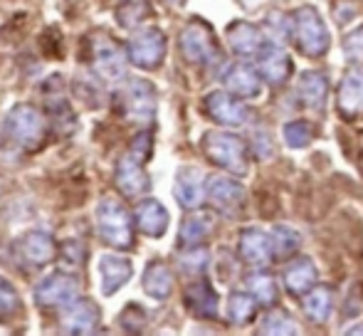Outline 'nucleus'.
Masks as SVG:
<instances>
[{
	"mask_svg": "<svg viewBox=\"0 0 363 336\" xmlns=\"http://www.w3.org/2000/svg\"><path fill=\"white\" fill-rule=\"evenodd\" d=\"M131 272V262L126 257H116V254H104L99 259V274H101V292L106 297H111L114 292H119L126 282H129Z\"/></svg>",
	"mask_w": 363,
	"mask_h": 336,
	"instance_id": "14",
	"label": "nucleus"
},
{
	"mask_svg": "<svg viewBox=\"0 0 363 336\" xmlns=\"http://www.w3.org/2000/svg\"><path fill=\"white\" fill-rule=\"evenodd\" d=\"M272 245H274V252L282 254V257H287L296 250V245H299V235H296L291 228L287 225H279L274 228V235H272Z\"/></svg>",
	"mask_w": 363,
	"mask_h": 336,
	"instance_id": "33",
	"label": "nucleus"
},
{
	"mask_svg": "<svg viewBox=\"0 0 363 336\" xmlns=\"http://www.w3.org/2000/svg\"><path fill=\"white\" fill-rule=\"evenodd\" d=\"M20 312V297L8 279L0 277V322H10Z\"/></svg>",
	"mask_w": 363,
	"mask_h": 336,
	"instance_id": "32",
	"label": "nucleus"
},
{
	"mask_svg": "<svg viewBox=\"0 0 363 336\" xmlns=\"http://www.w3.org/2000/svg\"><path fill=\"white\" fill-rule=\"evenodd\" d=\"M35 304L43 309H65L79 299V282L67 272H52L35 287Z\"/></svg>",
	"mask_w": 363,
	"mask_h": 336,
	"instance_id": "7",
	"label": "nucleus"
},
{
	"mask_svg": "<svg viewBox=\"0 0 363 336\" xmlns=\"http://www.w3.org/2000/svg\"><path fill=\"white\" fill-rule=\"evenodd\" d=\"M264 327L262 332L264 334H294L296 327H294V319L289 317L287 312H269L267 317H264Z\"/></svg>",
	"mask_w": 363,
	"mask_h": 336,
	"instance_id": "34",
	"label": "nucleus"
},
{
	"mask_svg": "<svg viewBox=\"0 0 363 336\" xmlns=\"http://www.w3.org/2000/svg\"><path fill=\"white\" fill-rule=\"evenodd\" d=\"M181 52L191 65H208L218 57V43L206 23H191L181 33Z\"/></svg>",
	"mask_w": 363,
	"mask_h": 336,
	"instance_id": "9",
	"label": "nucleus"
},
{
	"mask_svg": "<svg viewBox=\"0 0 363 336\" xmlns=\"http://www.w3.org/2000/svg\"><path fill=\"white\" fill-rule=\"evenodd\" d=\"M228 43L233 47V52L238 55H252L262 50V33L255 30L252 25L247 23H233L228 30Z\"/></svg>",
	"mask_w": 363,
	"mask_h": 336,
	"instance_id": "24",
	"label": "nucleus"
},
{
	"mask_svg": "<svg viewBox=\"0 0 363 336\" xmlns=\"http://www.w3.org/2000/svg\"><path fill=\"white\" fill-rule=\"evenodd\" d=\"M326 91H329V82L321 72H304L299 77V99L311 109L324 106Z\"/></svg>",
	"mask_w": 363,
	"mask_h": 336,
	"instance_id": "27",
	"label": "nucleus"
},
{
	"mask_svg": "<svg viewBox=\"0 0 363 336\" xmlns=\"http://www.w3.org/2000/svg\"><path fill=\"white\" fill-rule=\"evenodd\" d=\"M208 198H211V203L220 211H238L240 203H242L245 198V191L242 186H240L238 181H233V178L228 176H213L208 178Z\"/></svg>",
	"mask_w": 363,
	"mask_h": 336,
	"instance_id": "16",
	"label": "nucleus"
},
{
	"mask_svg": "<svg viewBox=\"0 0 363 336\" xmlns=\"http://www.w3.org/2000/svg\"><path fill=\"white\" fill-rule=\"evenodd\" d=\"M141 164H144V161L134 154H126L119 159L116 171H114V183H116V188H119L121 196L139 198L148 191V183L151 181H148V173L144 171Z\"/></svg>",
	"mask_w": 363,
	"mask_h": 336,
	"instance_id": "10",
	"label": "nucleus"
},
{
	"mask_svg": "<svg viewBox=\"0 0 363 336\" xmlns=\"http://www.w3.org/2000/svg\"><path fill=\"white\" fill-rule=\"evenodd\" d=\"M89 55H91V69L99 74L104 82H119L126 74V55L119 47L114 38L106 33L89 35Z\"/></svg>",
	"mask_w": 363,
	"mask_h": 336,
	"instance_id": "4",
	"label": "nucleus"
},
{
	"mask_svg": "<svg viewBox=\"0 0 363 336\" xmlns=\"http://www.w3.org/2000/svg\"><path fill=\"white\" fill-rule=\"evenodd\" d=\"M339 111L346 116L363 114V72L354 69L344 77L339 89Z\"/></svg>",
	"mask_w": 363,
	"mask_h": 336,
	"instance_id": "22",
	"label": "nucleus"
},
{
	"mask_svg": "<svg viewBox=\"0 0 363 336\" xmlns=\"http://www.w3.org/2000/svg\"><path fill=\"white\" fill-rule=\"evenodd\" d=\"M99 329V309L89 299H74L62 312V332L91 334Z\"/></svg>",
	"mask_w": 363,
	"mask_h": 336,
	"instance_id": "13",
	"label": "nucleus"
},
{
	"mask_svg": "<svg viewBox=\"0 0 363 336\" xmlns=\"http://www.w3.org/2000/svg\"><path fill=\"white\" fill-rule=\"evenodd\" d=\"M186 307L201 319H216L218 317V294H216V289H213L206 279H203V282L188 284Z\"/></svg>",
	"mask_w": 363,
	"mask_h": 336,
	"instance_id": "19",
	"label": "nucleus"
},
{
	"mask_svg": "<svg viewBox=\"0 0 363 336\" xmlns=\"http://www.w3.org/2000/svg\"><path fill=\"white\" fill-rule=\"evenodd\" d=\"M20 259L30 267H43L55 259V237L45 230H30L18 240Z\"/></svg>",
	"mask_w": 363,
	"mask_h": 336,
	"instance_id": "12",
	"label": "nucleus"
},
{
	"mask_svg": "<svg viewBox=\"0 0 363 336\" xmlns=\"http://www.w3.org/2000/svg\"><path fill=\"white\" fill-rule=\"evenodd\" d=\"M203 151L213 164L228 168L233 173L247 171V149H245L242 139L228 131H208L203 136Z\"/></svg>",
	"mask_w": 363,
	"mask_h": 336,
	"instance_id": "5",
	"label": "nucleus"
},
{
	"mask_svg": "<svg viewBox=\"0 0 363 336\" xmlns=\"http://www.w3.org/2000/svg\"><path fill=\"white\" fill-rule=\"evenodd\" d=\"M151 15V0H119L116 3V23L126 30L139 28Z\"/></svg>",
	"mask_w": 363,
	"mask_h": 336,
	"instance_id": "28",
	"label": "nucleus"
},
{
	"mask_svg": "<svg viewBox=\"0 0 363 336\" xmlns=\"http://www.w3.org/2000/svg\"><path fill=\"white\" fill-rule=\"evenodd\" d=\"M344 52L351 62H363V28L354 30V33L344 40Z\"/></svg>",
	"mask_w": 363,
	"mask_h": 336,
	"instance_id": "37",
	"label": "nucleus"
},
{
	"mask_svg": "<svg viewBox=\"0 0 363 336\" xmlns=\"http://www.w3.org/2000/svg\"><path fill=\"white\" fill-rule=\"evenodd\" d=\"M211 230H213V218L208 213H196V215L183 220L178 242H181V247H198L211 235Z\"/></svg>",
	"mask_w": 363,
	"mask_h": 336,
	"instance_id": "25",
	"label": "nucleus"
},
{
	"mask_svg": "<svg viewBox=\"0 0 363 336\" xmlns=\"http://www.w3.org/2000/svg\"><path fill=\"white\" fill-rule=\"evenodd\" d=\"M45 119L28 104H18L5 116V136L25 151L38 149L45 141Z\"/></svg>",
	"mask_w": 363,
	"mask_h": 336,
	"instance_id": "3",
	"label": "nucleus"
},
{
	"mask_svg": "<svg viewBox=\"0 0 363 336\" xmlns=\"http://www.w3.org/2000/svg\"><path fill=\"white\" fill-rule=\"evenodd\" d=\"M316 282V267L309 257H299L284 269V284L291 294H306L314 289Z\"/></svg>",
	"mask_w": 363,
	"mask_h": 336,
	"instance_id": "23",
	"label": "nucleus"
},
{
	"mask_svg": "<svg viewBox=\"0 0 363 336\" xmlns=\"http://www.w3.org/2000/svg\"><path fill=\"white\" fill-rule=\"evenodd\" d=\"M119 106L131 121L148 124L156 114V91L153 84L146 79H131L129 86H124L119 94Z\"/></svg>",
	"mask_w": 363,
	"mask_h": 336,
	"instance_id": "8",
	"label": "nucleus"
},
{
	"mask_svg": "<svg viewBox=\"0 0 363 336\" xmlns=\"http://www.w3.org/2000/svg\"><path fill=\"white\" fill-rule=\"evenodd\" d=\"M119 324H121V329H124V332L139 334L141 329H144V324H146V312L139 307V304H129V307L121 312Z\"/></svg>",
	"mask_w": 363,
	"mask_h": 336,
	"instance_id": "36",
	"label": "nucleus"
},
{
	"mask_svg": "<svg viewBox=\"0 0 363 336\" xmlns=\"http://www.w3.org/2000/svg\"><path fill=\"white\" fill-rule=\"evenodd\" d=\"M166 3H168V5H173V8H181V5L186 3V0H166Z\"/></svg>",
	"mask_w": 363,
	"mask_h": 336,
	"instance_id": "40",
	"label": "nucleus"
},
{
	"mask_svg": "<svg viewBox=\"0 0 363 336\" xmlns=\"http://www.w3.org/2000/svg\"><path fill=\"white\" fill-rule=\"evenodd\" d=\"M126 55L141 69H156L166 57V35L158 28H141L126 43Z\"/></svg>",
	"mask_w": 363,
	"mask_h": 336,
	"instance_id": "6",
	"label": "nucleus"
},
{
	"mask_svg": "<svg viewBox=\"0 0 363 336\" xmlns=\"http://www.w3.org/2000/svg\"><path fill=\"white\" fill-rule=\"evenodd\" d=\"M191 250H193V247H191ZM206 259H208V254L196 247L191 254H186V257L181 259V264H183V269H186V272H203V269H206Z\"/></svg>",
	"mask_w": 363,
	"mask_h": 336,
	"instance_id": "39",
	"label": "nucleus"
},
{
	"mask_svg": "<svg viewBox=\"0 0 363 336\" xmlns=\"http://www.w3.org/2000/svg\"><path fill=\"white\" fill-rule=\"evenodd\" d=\"M151 146H153L151 131H141V134L131 141V154L139 156L141 161H148V156H151Z\"/></svg>",
	"mask_w": 363,
	"mask_h": 336,
	"instance_id": "38",
	"label": "nucleus"
},
{
	"mask_svg": "<svg viewBox=\"0 0 363 336\" xmlns=\"http://www.w3.org/2000/svg\"><path fill=\"white\" fill-rule=\"evenodd\" d=\"M240 254H242L245 262L255 264V267H264L274 254L272 237H267L262 230L250 228V230H245L240 235Z\"/></svg>",
	"mask_w": 363,
	"mask_h": 336,
	"instance_id": "15",
	"label": "nucleus"
},
{
	"mask_svg": "<svg viewBox=\"0 0 363 336\" xmlns=\"http://www.w3.org/2000/svg\"><path fill=\"white\" fill-rule=\"evenodd\" d=\"M206 111L208 116L223 126H242L250 119V111L242 101H238L228 91H213L206 96Z\"/></svg>",
	"mask_w": 363,
	"mask_h": 336,
	"instance_id": "11",
	"label": "nucleus"
},
{
	"mask_svg": "<svg viewBox=\"0 0 363 336\" xmlns=\"http://www.w3.org/2000/svg\"><path fill=\"white\" fill-rule=\"evenodd\" d=\"M289 33L294 35V43L309 57H319L329 50V33L324 28V20L314 8H299L289 15Z\"/></svg>",
	"mask_w": 363,
	"mask_h": 336,
	"instance_id": "2",
	"label": "nucleus"
},
{
	"mask_svg": "<svg viewBox=\"0 0 363 336\" xmlns=\"http://www.w3.org/2000/svg\"><path fill=\"white\" fill-rule=\"evenodd\" d=\"M136 225L148 237H161L168 228V213L158 201H141L136 206Z\"/></svg>",
	"mask_w": 363,
	"mask_h": 336,
	"instance_id": "21",
	"label": "nucleus"
},
{
	"mask_svg": "<svg viewBox=\"0 0 363 336\" xmlns=\"http://www.w3.org/2000/svg\"><path fill=\"white\" fill-rule=\"evenodd\" d=\"M284 139H287L289 146L294 149H301V146H309V141L314 139V131L306 121H291L284 129Z\"/></svg>",
	"mask_w": 363,
	"mask_h": 336,
	"instance_id": "35",
	"label": "nucleus"
},
{
	"mask_svg": "<svg viewBox=\"0 0 363 336\" xmlns=\"http://www.w3.org/2000/svg\"><path fill=\"white\" fill-rule=\"evenodd\" d=\"M223 82L238 96H257L259 86H262V82H259V69H255L252 65H245V62L233 65L225 72Z\"/></svg>",
	"mask_w": 363,
	"mask_h": 336,
	"instance_id": "20",
	"label": "nucleus"
},
{
	"mask_svg": "<svg viewBox=\"0 0 363 336\" xmlns=\"http://www.w3.org/2000/svg\"><path fill=\"white\" fill-rule=\"evenodd\" d=\"M206 186H203V173L191 166H183L176 173V198L183 208H198L206 196Z\"/></svg>",
	"mask_w": 363,
	"mask_h": 336,
	"instance_id": "17",
	"label": "nucleus"
},
{
	"mask_svg": "<svg viewBox=\"0 0 363 336\" xmlns=\"http://www.w3.org/2000/svg\"><path fill=\"white\" fill-rule=\"evenodd\" d=\"M255 302H257V299H252V297H250V294L235 292L233 297H230V304H228V314H230V319H233L235 324H245V322H250V319L255 317Z\"/></svg>",
	"mask_w": 363,
	"mask_h": 336,
	"instance_id": "30",
	"label": "nucleus"
},
{
	"mask_svg": "<svg viewBox=\"0 0 363 336\" xmlns=\"http://www.w3.org/2000/svg\"><path fill=\"white\" fill-rule=\"evenodd\" d=\"M144 289L153 299H166L173 292V274L163 262H151L144 272Z\"/></svg>",
	"mask_w": 363,
	"mask_h": 336,
	"instance_id": "26",
	"label": "nucleus"
},
{
	"mask_svg": "<svg viewBox=\"0 0 363 336\" xmlns=\"http://www.w3.org/2000/svg\"><path fill=\"white\" fill-rule=\"evenodd\" d=\"M257 69H259V74L267 79V82L279 84V82H284V79L289 77L291 62H289L287 55L282 52V47H277V45H264V47L259 50Z\"/></svg>",
	"mask_w": 363,
	"mask_h": 336,
	"instance_id": "18",
	"label": "nucleus"
},
{
	"mask_svg": "<svg viewBox=\"0 0 363 336\" xmlns=\"http://www.w3.org/2000/svg\"><path fill=\"white\" fill-rule=\"evenodd\" d=\"M96 233L104 240V245L114 250H129L134 247V228L131 215L119 201L104 198L96 208Z\"/></svg>",
	"mask_w": 363,
	"mask_h": 336,
	"instance_id": "1",
	"label": "nucleus"
},
{
	"mask_svg": "<svg viewBox=\"0 0 363 336\" xmlns=\"http://www.w3.org/2000/svg\"><path fill=\"white\" fill-rule=\"evenodd\" d=\"M247 284L257 302H262L264 307L274 304V299H277V284H274V279L269 274H255V277L247 279Z\"/></svg>",
	"mask_w": 363,
	"mask_h": 336,
	"instance_id": "31",
	"label": "nucleus"
},
{
	"mask_svg": "<svg viewBox=\"0 0 363 336\" xmlns=\"http://www.w3.org/2000/svg\"><path fill=\"white\" fill-rule=\"evenodd\" d=\"M304 312L309 314L314 322H324L331 312V292L329 289H314V292L304 299Z\"/></svg>",
	"mask_w": 363,
	"mask_h": 336,
	"instance_id": "29",
	"label": "nucleus"
}]
</instances>
